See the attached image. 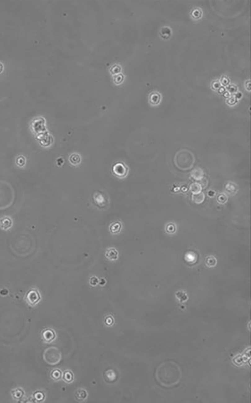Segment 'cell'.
<instances>
[{"mask_svg":"<svg viewBox=\"0 0 251 403\" xmlns=\"http://www.w3.org/2000/svg\"><path fill=\"white\" fill-rule=\"evenodd\" d=\"M13 225V221L11 218L5 216L0 219V228L4 231L11 229Z\"/></svg>","mask_w":251,"mask_h":403,"instance_id":"cell-8","label":"cell"},{"mask_svg":"<svg viewBox=\"0 0 251 403\" xmlns=\"http://www.w3.org/2000/svg\"><path fill=\"white\" fill-rule=\"evenodd\" d=\"M62 378L65 382L68 383L72 382L74 379L73 372L69 370H65L64 372V374H62Z\"/></svg>","mask_w":251,"mask_h":403,"instance_id":"cell-15","label":"cell"},{"mask_svg":"<svg viewBox=\"0 0 251 403\" xmlns=\"http://www.w3.org/2000/svg\"><path fill=\"white\" fill-rule=\"evenodd\" d=\"M121 228V226L120 223L119 222H115L110 227V229L113 233H117L120 230Z\"/></svg>","mask_w":251,"mask_h":403,"instance_id":"cell-23","label":"cell"},{"mask_svg":"<svg viewBox=\"0 0 251 403\" xmlns=\"http://www.w3.org/2000/svg\"><path fill=\"white\" fill-rule=\"evenodd\" d=\"M195 162V157L193 153L187 149H183L176 153L174 163L177 168L183 170L192 169Z\"/></svg>","mask_w":251,"mask_h":403,"instance_id":"cell-4","label":"cell"},{"mask_svg":"<svg viewBox=\"0 0 251 403\" xmlns=\"http://www.w3.org/2000/svg\"><path fill=\"white\" fill-rule=\"evenodd\" d=\"M217 201L219 204H224L227 201V196L224 194H219L217 197Z\"/></svg>","mask_w":251,"mask_h":403,"instance_id":"cell-22","label":"cell"},{"mask_svg":"<svg viewBox=\"0 0 251 403\" xmlns=\"http://www.w3.org/2000/svg\"><path fill=\"white\" fill-rule=\"evenodd\" d=\"M236 101H237L236 98L235 96H231V97H229V99L227 100V103L229 104L232 105H234V104H235Z\"/></svg>","mask_w":251,"mask_h":403,"instance_id":"cell-26","label":"cell"},{"mask_svg":"<svg viewBox=\"0 0 251 403\" xmlns=\"http://www.w3.org/2000/svg\"><path fill=\"white\" fill-rule=\"evenodd\" d=\"M225 190L229 195H235L238 192V186L233 182H229L226 184Z\"/></svg>","mask_w":251,"mask_h":403,"instance_id":"cell-10","label":"cell"},{"mask_svg":"<svg viewBox=\"0 0 251 403\" xmlns=\"http://www.w3.org/2000/svg\"><path fill=\"white\" fill-rule=\"evenodd\" d=\"M202 188L200 183H193L190 186V190L193 194H198L201 192Z\"/></svg>","mask_w":251,"mask_h":403,"instance_id":"cell-19","label":"cell"},{"mask_svg":"<svg viewBox=\"0 0 251 403\" xmlns=\"http://www.w3.org/2000/svg\"><path fill=\"white\" fill-rule=\"evenodd\" d=\"M12 395L13 396L14 398L17 399H20L24 395V392L22 390L20 389H17L15 391H13L12 392Z\"/></svg>","mask_w":251,"mask_h":403,"instance_id":"cell-21","label":"cell"},{"mask_svg":"<svg viewBox=\"0 0 251 403\" xmlns=\"http://www.w3.org/2000/svg\"><path fill=\"white\" fill-rule=\"evenodd\" d=\"M221 87V84L218 81H214L212 83V88L214 90L219 89Z\"/></svg>","mask_w":251,"mask_h":403,"instance_id":"cell-28","label":"cell"},{"mask_svg":"<svg viewBox=\"0 0 251 403\" xmlns=\"http://www.w3.org/2000/svg\"><path fill=\"white\" fill-rule=\"evenodd\" d=\"M201 14H202L201 10L198 8L193 9L192 13V16L195 18L200 17Z\"/></svg>","mask_w":251,"mask_h":403,"instance_id":"cell-24","label":"cell"},{"mask_svg":"<svg viewBox=\"0 0 251 403\" xmlns=\"http://www.w3.org/2000/svg\"><path fill=\"white\" fill-rule=\"evenodd\" d=\"M123 78V76L119 75L115 76L114 81H115V82H116V83H120L122 81Z\"/></svg>","mask_w":251,"mask_h":403,"instance_id":"cell-33","label":"cell"},{"mask_svg":"<svg viewBox=\"0 0 251 403\" xmlns=\"http://www.w3.org/2000/svg\"><path fill=\"white\" fill-rule=\"evenodd\" d=\"M26 300L29 305L33 306L40 301V295L37 290L32 289L27 293Z\"/></svg>","mask_w":251,"mask_h":403,"instance_id":"cell-6","label":"cell"},{"mask_svg":"<svg viewBox=\"0 0 251 403\" xmlns=\"http://www.w3.org/2000/svg\"><path fill=\"white\" fill-rule=\"evenodd\" d=\"M112 170L115 175L120 178L124 177L128 173V168L122 162L116 163L113 166Z\"/></svg>","mask_w":251,"mask_h":403,"instance_id":"cell-7","label":"cell"},{"mask_svg":"<svg viewBox=\"0 0 251 403\" xmlns=\"http://www.w3.org/2000/svg\"><path fill=\"white\" fill-rule=\"evenodd\" d=\"M149 100L150 103L152 105H157L160 103L161 100V95L158 92H153L150 94L149 96Z\"/></svg>","mask_w":251,"mask_h":403,"instance_id":"cell-12","label":"cell"},{"mask_svg":"<svg viewBox=\"0 0 251 403\" xmlns=\"http://www.w3.org/2000/svg\"><path fill=\"white\" fill-rule=\"evenodd\" d=\"M50 377L54 381H59L62 378V373L59 369H54L51 372Z\"/></svg>","mask_w":251,"mask_h":403,"instance_id":"cell-18","label":"cell"},{"mask_svg":"<svg viewBox=\"0 0 251 403\" xmlns=\"http://www.w3.org/2000/svg\"><path fill=\"white\" fill-rule=\"evenodd\" d=\"M192 178L197 180H200L204 178V171L200 168H196L190 173Z\"/></svg>","mask_w":251,"mask_h":403,"instance_id":"cell-11","label":"cell"},{"mask_svg":"<svg viewBox=\"0 0 251 403\" xmlns=\"http://www.w3.org/2000/svg\"><path fill=\"white\" fill-rule=\"evenodd\" d=\"M174 227H175L174 224H171V225H168L166 227L167 231L168 232V233H170V232L171 234L174 233V232L175 231V228L172 229V228H174Z\"/></svg>","mask_w":251,"mask_h":403,"instance_id":"cell-27","label":"cell"},{"mask_svg":"<svg viewBox=\"0 0 251 403\" xmlns=\"http://www.w3.org/2000/svg\"><path fill=\"white\" fill-rule=\"evenodd\" d=\"M42 337L44 342L50 343L55 338L56 335L53 330H52L51 329H47L43 331L42 333Z\"/></svg>","mask_w":251,"mask_h":403,"instance_id":"cell-9","label":"cell"},{"mask_svg":"<svg viewBox=\"0 0 251 403\" xmlns=\"http://www.w3.org/2000/svg\"><path fill=\"white\" fill-rule=\"evenodd\" d=\"M192 200L196 204H201L205 200V196L203 192H200L198 194H193L192 197Z\"/></svg>","mask_w":251,"mask_h":403,"instance_id":"cell-16","label":"cell"},{"mask_svg":"<svg viewBox=\"0 0 251 403\" xmlns=\"http://www.w3.org/2000/svg\"><path fill=\"white\" fill-rule=\"evenodd\" d=\"M105 322H106V324L107 325L110 326V325H112L113 324V319L111 316H109V317L108 316V317H106Z\"/></svg>","mask_w":251,"mask_h":403,"instance_id":"cell-31","label":"cell"},{"mask_svg":"<svg viewBox=\"0 0 251 403\" xmlns=\"http://www.w3.org/2000/svg\"><path fill=\"white\" fill-rule=\"evenodd\" d=\"M34 397L37 400H42L44 398V395L42 392H37L34 394Z\"/></svg>","mask_w":251,"mask_h":403,"instance_id":"cell-25","label":"cell"},{"mask_svg":"<svg viewBox=\"0 0 251 403\" xmlns=\"http://www.w3.org/2000/svg\"><path fill=\"white\" fill-rule=\"evenodd\" d=\"M205 263L207 266L209 267H214L217 265V260L214 256H209L206 257L205 260Z\"/></svg>","mask_w":251,"mask_h":403,"instance_id":"cell-17","label":"cell"},{"mask_svg":"<svg viewBox=\"0 0 251 403\" xmlns=\"http://www.w3.org/2000/svg\"><path fill=\"white\" fill-rule=\"evenodd\" d=\"M118 252L114 248H109L106 252V257H107L108 260L111 261L117 260L118 257Z\"/></svg>","mask_w":251,"mask_h":403,"instance_id":"cell-14","label":"cell"},{"mask_svg":"<svg viewBox=\"0 0 251 403\" xmlns=\"http://www.w3.org/2000/svg\"><path fill=\"white\" fill-rule=\"evenodd\" d=\"M229 79L226 76H222L221 79V83L223 85H227L229 84Z\"/></svg>","mask_w":251,"mask_h":403,"instance_id":"cell-29","label":"cell"},{"mask_svg":"<svg viewBox=\"0 0 251 403\" xmlns=\"http://www.w3.org/2000/svg\"><path fill=\"white\" fill-rule=\"evenodd\" d=\"M32 236L29 234H22L12 240L11 249L19 256L25 257L32 253L34 245Z\"/></svg>","mask_w":251,"mask_h":403,"instance_id":"cell-2","label":"cell"},{"mask_svg":"<svg viewBox=\"0 0 251 403\" xmlns=\"http://www.w3.org/2000/svg\"><path fill=\"white\" fill-rule=\"evenodd\" d=\"M200 180V184L201 186V188H206L208 184V180H207L206 178H203L201 179Z\"/></svg>","mask_w":251,"mask_h":403,"instance_id":"cell-30","label":"cell"},{"mask_svg":"<svg viewBox=\"0 0 251 403\" xmlns=\"http://www.w3.org/2000/svg\"><path fill=\"white\" fill-rule=\"evenodd\" d=\"M44 360L50 365L58 364L61 359V353L57 348L50 347L45 350L43 354Z\"/></svg>","mask_w":251,"mask_h":403,"instance_id":"cell-5","label":"cell"},{"mask_svg":"<svg viewBox=\"0 0 251 403\" xmlns=\"http://www.w3.org/2000/svg\"><path fill=\"white\" fill-rule=\"evenodd\" d=\"M15 199V192L9 183L0 180V210L11 207Z\"/></svg>","mask_w":251,"mask_h":403,"instance_id":"cell-3","label":"cell"},{"mask_svg":"<svg viewBox=\"0 0 251 403\" xmlns=\"http://www.w3.org/2000/svg\"><path fill=\"white\" fill-rule=\"evenodd\" d=\"M4 65H3V64H2L1 62H0V74H1V73L3 72V71H4Z\"/></svg>","mask_w":251,"mask_h":403,"instance_id":"cell-34","label":"cell"},{"mask_svg":"<svg viewBox=\"0 0 251 403\" xmlns=\"http://www.w3.org/2000/svg\"><path fill=\"white\" fill-rule=\"evenodd\" d=\"M87 396V392L84 389H79L75 391V399L79 402H81L82 401L86 399Z\"/></svg>","mask_w":251,"mask_h":403,"instance_id":"cell-13","label":"cell"},{"mask_svg":"<svg viewBox=\"0 0 251 403\" xmlns=\"http://www.w3.org/2000/svg\"><path fill=\"white\" fill-rule=\"evenodd\" d=\"M227 89H228V90H229V91L230 92L233 93V92H235L236 91L237 88V87L235 85L231 84V85H230V86L227 87Z\"/></svg>","mask_w":251,"mask_h":403,"instance_id":"cell-32","label":"cell"},{"mask_svg":"<svg viewBox=\"0 0 251 403\" xmlns=\"http://www.w3.org/2000/svg\"><path fill=\"white\" fill-rule=\"evenodd\" d=\"M182 370L178 364L168 360L159 365L155 372L158 383L163 387L170 388L177 386L182 378Z\"/></svg>","mask_w":251,"mask_h":403,"instance_id":"cell-1","label":"cell"},{"mask_svg":"<svg viewBox=\"0 0 251 403\" xmlns=\"http://www.w3.org/2000/svg\"><path fill=\"white\" fill-rule=\"evenodd\" d=\"M81 157L78 154H73L70 157V161L73 165H77L81 162Z\"/></svg>","mask_w":251,"mask_h":403,"instance_id":"cell-20","label":"cell"}]
</instances>
